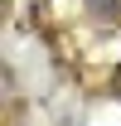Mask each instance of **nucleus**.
<instances>
[{"label":"nucleus","instance_id":"1","mask_svg":"<svg viewBox=\"0 0 121 126\" xmlns=\"http://www.w3.org/2000/svg\"><path fill=\"white\" fill-rule=\"evenodd\" d=\"M87 5H92V10H97V15H111V10H116L121 0H87Z\"/></svg>","mask_w":121,"mask_h":126}]
</instances>
